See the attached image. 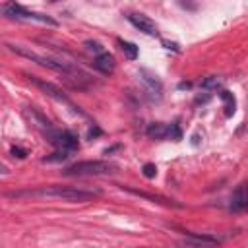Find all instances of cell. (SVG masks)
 I'll use <instances>...</instances> for the list:
<instances>
[{"mask_svg":"<svg viewBox=\"0 0 248 248\" xmlns=\"http://www.w3.org/2000/svg\"><path fill=\"white\" fill-rule=\"evenodd\" d=\"M101 190H87L81 186H41L35 190H25V192H10L8 196L12 198H56V200H64V202H89L95 196H99Z\"/></svg>","mask_w":248,"mask_h":248,"instance_id":"1","label":"cell"},{"mask_svg":"<svg viewBox=\"0 0 248 248\" xmlns=\"http://www.w3.org/2000/svg\"><path fill=\"white\" fill-rule=\"evenodd\" d=\"M0 14L4 17H10V19H19V21H39V23H45V25H50V27H58V21L46 14H39V12H31L27 8H23L21 4H16V2H6L0 6Z\"/></svg>","mask_w":248,"mask_h":248,"instance_id":"2","label":"cell"},{"mask_svg":"<svg viewBox=\"0 0 248 248\" xmlns=\"http://www.w3.org/2000/svg\"><path fill=\"white\" fill-rule=\"evenodd\" d=\"M112 172H116V165L107 161H79L64 170L66 176H105Z\"/></svg>","mask_w":248,"mask_h":248,"instance_id":"3","label":"cell"},{"mask_svg":"<svg viewBox=\"0 0 248 248\" xmlns=\"http://www.w3.org/2000/svg\"><path fill=\"white\" fill-rule=\"evenodd\" d=\"M27 79L35 85V87H39L45 95H48V97H52L54 101H60V103H66V105H70V107H74L72 103H70V99L66 97V93L58 87V85H54V83H50V81H46V79H41V78H37V76H31V74H27ZM76 108V107H74Z\"/></svg>","mask_w":248,"mask_h":248,"instance_id":"4","label":"cell"},{"mask_svg":"<svg viewBox=\"0 0 248 248\" xmlns=\"http://www.w3.org/2000/svg\"><path fill=\"white\" fill-rule=\"evenodd\" d=\"M50 143H54L60 151H72L78 147V136L70 130H58V132H50Z\"/></svg>","mask_w":248,"mask_h":248,"instance_id":"5","label":"cell"},{"mask_svg":"<svg viewBox=\"0 0 248 248\" xmlns=\"http://www.w3.org/2000/svg\"><path fill=\"white\" fill-rule=\"evenodd\" d=\"M182 246L186 248H213L219 244V240L215 236H209V234H196V232H190L186 234L182 240H180Z\"/></svg>","mask_w":248,"mask_h":248,"instance_id":"6","label":"cell"},{"mask_svg":"<svg viewBox=\"0 0 248 248\" xmlns=\"http://www.w3.org/2000/svg\"><path fill=\"white\" fill-rule=\"evenodd\" d=\"M126 17H128V21H130L136 29H140V31L145 33V35H153V37H155V35L159 33L155 21L149 19L147 16H143V14H128Z\"/></svg>","mask_w":248,"mask_h":248,"instance_id":"7","label":"cell"},{"mask_svg":"<svg viewBox=\"0 0 248 248\" xmlns=\"http://www.w3.org/2000/svg\"><path fill=\"white\" fill-rule=\"evenodd\" d=\"M93 66L101 72V74H105V76H108V74H112L114 72V66H116V62H114V56L110 54V52H101L99 56H95V60H93Z\"/></svg>","mask_w":248,"mask_h":248,"instance_id":"8","label":"cell"},{"mask_svg":"<svg viewBox=\"0 0 248 248\" xmlns=\"http://www.w3.org/2000/svg\"><path fill=\"white\" fill-rule=\"evenodd\" d=\"M140 79L145 83V87L153 93V95H161V91H163V83H161V79L155 76V74H151V72H147V70H140Z\"/></svg>","mask_w":248,"mask_h":248,"instance_id":"9","label":"cell"},{"mask_svg":"<svg viewBox=\"0 0 248 248\" xmlns=\"http://www.w3.org/2000/svg\"><path fill=\"white\" fill-rule=\"evenodd\" d=\"M246 205H248V198H246V186L244 184H238L236 186V190L232 192V196H231V209L232 211H244L246 209Z\"/></svg>","mask_w":248,"mask_h":248,"instance_id":"10","label":"cell"},{"mask_svg":"<svg viewBox=\"0 0 248 248\" xmlns=\"http://www.w3.org/2000/svg\"><path fill=\"white\" fill-rule=\"evenodd\" d=\"M116 43H118L120 50L124 52V56H126L128 60H136V58H138V54H140L138 45H134V43H130V41H124V39H116Z\"/></svg>","mask_w":248,"mask_h":248,"instance_id":"11","label":"cell"},{"mask_svg":"<svg viewBox=\"0 0 248 248\" xmlns=\"http://www.w3.org/2000/svg\"><path fill=\"white\" fill-rule=\"evenodd\" d=\"M147 136L153 138V140H165V138H167V126L161 124V122L149 124V126H147Z\"/></svg>","mask_w":248,"mask_h":248,"instance_id":"12","label":"cell"},{"mask_svg":"<svg viewBox=\"0 0 248 248\" xmlns=\"http://www.w3.org/2000/svg\"><path fill=\"white\" fill-rule=\"evenodd\" d=\"M219 97H221V101L225 103V116H232L234 107H236L232 93H229V91H221V93H219Z\"/></svg>","mask_w":248,"mask_h":248,"instance_id":"13","label":"cell"},{"mask_svg":"<svg viewBox=\"0 0 248 248\" xmlns=\"http://www.w3.org/2000/svg\"><path fill=\"white\" fill-rule=\"evenodd\" d=\"M167 138H170V140H174V141L182 140V132H180L178 124H169V126H167Z\"/></svg>","mask_w":248,"mask_h":248,"instance_id":"14","label":"cell"},{"mask_svg":"<svg viewBox=\"0 0 248 248\" xmlns=\"http://www.w3.org/2000/svg\"><path fill=\"white\" fill-rule=\"evenodd\" d=\"M83 45H85V48H87L89 52H95V56H99L101 52H105L103 45H101V43H97V41H91V39H89V41H85Z\"/></svg>","mask_w":248,"mask_h":248,"instance_id":"15","label":"cell"},{"mask_svg":"<svg viewBox=\"0 0 248 248\" xmlns=\"http://www.w3.org/2000/svg\"><path fill=\"white\" fill-rule=\"evenodd\" d=\"M221 85V79L217 78V76H209V78H205L203 81H202V87L203 89H217Z\"/></svg>","mask_w":248,"mask_h":248,"instance_id":"16","label":"cell"},{"mask_svg":"<svg viewBox=\"0 0 248 248\" xmlns=\"http://www.w3.org/2000/svg\"><path fill=\"white\" fill-rule=\"evenodd\" d=\"M66 157H68V151H60V149H58L56 153H52L50 157H45L43 161H45V163H54V161H64Z\"/></svg>","mask_w":248,"mask_h":248,"instance_id":"17","label":"cell"},{"mask_svg":"<svg viewBox=\"0 0 248 248\" xmlns=\"http://www.w3.org/2000/svg\"><path fill=\"white\" fill-rule=\"evenodd\" d=\"M141 172H143V176H147V178H153V176L157 174V167H155L153 163H145V165L141 167Z\"/></svg>","mask_w":248,"mask_h":248,"instance_id":"18","label":"cell"},{"mask_svg":"<svg viewBox=\"0 0 248 248\" xmlns=\"http://www.w3.org/2000/svg\"><path fill=\"white\" fill-rule=\"evenodd\" d=\"M12 155L17 157V159H23L27 155V149H23V147H12Z\"/></svg>","mask_w":248,"mask_h":248,"instance_id":"19","label":"cell"},{"mask_svg":"<svg viewBox=\"0 0 248 248\" xmlns=\"http://www.w3.org/2000/svg\"><path fill=\"white\" fill-rule=\"evenodd\" d=\"M163 45H165L167 48H172V50H178V45H176V43H169V41H163Z\"/></svg>","mask_w":248,"mask_h":248,"instance_id":"20","label":"cell"},{"mask_svg":"<svg viewBox=\"0 0 248 248\" xmlns=\"http://www.w3.org/2000/svg\"><path fill=\"white\" fill-rule=\"evenodd\" d=\"M209 99V95L205 93V95H200V97H196V103H205Z\"/></svg>","mask_w":248,"mask_h":248,"instance_id":"21","label":"cell"},{"mask_svg":"<svg viewBox=\"0 0 248 248\" xmlns=\"http://www.w3.org/2000/svg\"><path fill=\"white\" fill-rule=\"evenodd\" d=\"M0 174H8V167L0 163Z\"/></svg>","mask_w":248,"mask_h":248,"instance_id":"22","label":"cell"}]
</instances>
